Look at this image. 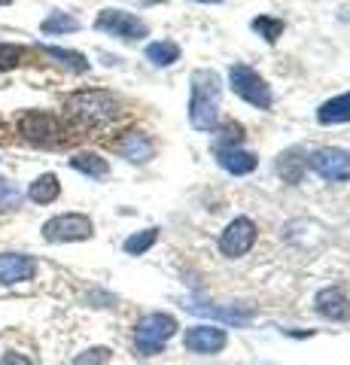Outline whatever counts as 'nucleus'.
I'll use <instances>...</instances> for the list:
<instances>
[{
	"instance_id": "1",
	"label": "nucleus",
	"mask_w": 350,
	"mask_h": 365,
	"mask_svg": "<svg viewBox=\"0 0 350 365\" xmlns=\"http://www.w3.org/2000/svg\"><path fill=\"white\" fill-rule=\"evenodd\" d=\"M220 95L222 83L213 71L192 73V98H189V122L198 131H210L220 116Z\"/></svg>"
},
{
	"instance_id": "2",
	"label": "nucleus",
	"mask_w": 350,
	"mask_h": 365,
	"mask_svg": "<svg viewBox=\"0 0 350 365\" xmlns=\"http://www.w3.org/2000/svg\"><path fill=\"white\" fill-rule=\"evenodd\" d=\"M64 110L83 125H104L119 113V101L104 88H83L64 101Z\"/></svg>"
},
{
	"instance_id": "3",
	"label": "nucleus",
	"mask_w": 350,
	"mask_h": 365,
	"mask_svg": "<svg viewBox=\"0 0 350 365\" xmlns=\"http://www.w3.org/2000/svg\"><path fill=\"white\" fill-rule=\"evenodd\" d=\"M177 332V319L168 317V314H150L143 317L138 329H134V347H138V353H143V356H155L168 341H171V335Z\"/></svg>"
},
{
	"instance_id": "4",
	"label": "nucleus",
	"mask_w": 350,
	"mask_h": 365,
	"mask_svg": "<svg viewBox=\"0 0 350 365\" xmlns=\"http://www.w3.org/2000/svg\"><path fill=\"white\" fill-rule=\"evenodd\" d=\"M229 83H232L235 95H238L241 101H247V104L259 107V110H271V104H274L268 83L253 71V67H247V64H232V67H229Z\"/></svg>"
},
{
	"instance_id": "5",
	"label": "nucleus",
	"mask_w": 350,
	"mask_h": 365,
	"mask_svg": "<svg viewBox=\"0 0 350 365\" xmlns=\"http://www.w3.org/2000/svg\"><path fill=\"white\" fill-rule=\"evenodd\" d=\"M43 237L52 244H67V241H86L92 237V220L83 213H64L55 216L43 225Z\"/></svg>"
},
{
	"instance_id": "6",
	"label": "nucleus",
	"mask_w": 350,
	"mask_h": 365,
	"mask_svg": "<svg viewBox=\"0 0 350 365\" xmlns=\"http://www.w3.org/2000/svg\"><path fill=\"white\" fill-rule=\"evenodd\" d=\"M95 28L104 34H113V37H119V40H140L150 34V28H146L138 16L125 13V9H104V13L98 16Z\"/></svg>"
},
{
	"instance_id": "7",
	"label": "nucleus",
	"mask_w": 350,
	"mask_h": 365,
	"mask_svg": "<svg viewBox=\"0 0 350 365\" xmlns=\"http://www.w3.org/2000/svg\"><path fill=\"white\" fill-rule=\"evenodd\" d=\"M253 244H256V225H253V220H247V216L229 222L225 225V232H222V237H220V250L229 259H238L244 253H250Z\"/></svg>"
},
{
	"instance_id": "8",
	"label": "nucleus",
	"mask_w": 350,
	"mask_h": 365,
	"mask_svg": "<svg viewBox=\"0 0 350 365\" xmlns=\"http://www.w3.org/2000/svg\"><path fill=\"white\" fill-rule=\"evenodd\" d=\"M311 168L317 170V174H320L323 180H332V182L350 180V153L335 150V146H326V150L314 153Z\"/></svg>"
},
{
	"instance_id": "9",
	"label": "nucleus",
	"mask_w": 350,
	"mask_h": 365,
	"mask_svg": "<svg viewBox=\"0 0 350 365\" xmlns=\"http://www.w3.org/2000/svg\"><path fill=\"white\" fill-rule=\"evenodd\" d=\"M19 131L28 137L34 143H55L61 140V125L55 116L49 113H28V116H21L19 122Z\"/></svg>"
},
{
	"instance_id": "10",
	"label": "nucleus",
	"mask_w": 350,
	"mask_h": 365,
	"mask_svg": "<svg viewBox=\"0 0 350 365\" xmlns=\"http://www.w3.org/2000/svg\"><path fill=\"white\" fill-rule=\"evenodd\" d=\"M37 262L25 253H0V283L13 287V283H25L34 277Z\"/></svg>"
},
{
	"instance_id": "11",
	"label": "nucleus",
	"mask_w": 350,
	"mask_h": 365,
	"mask_svg": "<svg viewBox=\"0 0 350 365\" xmlns=\"http://www.w3.org/2000/svg\"><path fill=\"white\" fill-rule=\"evenodd\" d=\"M183 344L192 353H220L225 347V332L220 326H195L186 332Z\"/></svg>"
},
{
	"instance_id": "12",
	"label": "nucleus",
	"mask_w": 350,
	"mask_h": 365,
	"mask_svg": "<svg viewBox=\"0 0 350 365\" xmlns=\"http://www.w3.org/2000/svg\"><path fill=\"white\" fill-rule=\"evenodd\" d=\"M116 150H119V155H122V158H128V162L143 165V162H150V158H153L155 143H153L143 131H128V134L116 143Z\"/></svg>"
},
{
	"instance_id": "13",
	"label": "nucleus",
	"mask_w": 350,
	"mask_h": 365,
	"mask_svg": "<svg viewBox=\"0 0 350 365\" xmlns=\"http://www.w3.org/2000/svg\"><path fill=\"white\" fill-rule=\"evenodd\" d=\"M314 304H317V311H320L326 319H347V317H350V302L344 299V292L338 289V287L320 289L317 299H314Z\"/></svg>"
},
{
	"instance_id": "14",
	"label": "nucleus",
	"mask_w": 350,
	"mask_h": 365,
	"mask_svg": "<svg viewBox=\"0 0 350 365\" xmlns=\"http://www.w3.org/2000/svg\"><path fill=\"white\" fill-rule=\"evenodd\" d=\"M217 158L235 177H244V174H250V170H256V158L250 153L238 150V146H217Z\"/></svg>"
},
{
	"instance_id": "15",
	"label": "nucleus",
	"mask_w": 350,
	"mask_h": 365,
	"mask_svg": "<svg viewBox=\"0 0 350 365\" xmlns=\"http://www.w3.org/2000/svg\"><path fill=\"white\" fill-rule=\"evenodd\" d=\"M317 119H320V125L350 122V91H347V95H338L332 101H326V104L317 110Z\"/></svg>"
},
{
	"instance_id": "16",
	"label": "nucleus",
	"mask_w": 350,
	"mask_h": 365,
	"mask_svg": "<svg viewBox=\"0 0 350 365\" xmlns=\"http://www.w3.org/2000/svg\"><path fill=\"white\" fill-rule=\"evenodd\" d=\"M28 195H31L34 204H52L55 198L61 195V182H58V177H55V174H43V177H37L31 182Z\"/></svg>"
},
{
	"instance_id": "17",
	"label": "nucleus",
	"mask_w": 350,
	"mask_h": 365,
	"mask_svg": "<svg viewBox=\"0 0 350 365\" xmlns=\"http://www.w3.org/2000/svg\"><path fill=\"white\" fill-rule=\"evenodd\" d=\"M71 168L73 170H80V174H88V177H95V180H101V177H107V162L101 155H95V153H76L73 158H71Z\"/></svg>"
},
{
	"instance_id": "18",
	"label": "nucleus",
	"mask_w": 350,
	"mask_h": 365,
	"mask_svg": "<svg viewBox=\"0 0 350 365\" xmlns=\"http://www.w3.org/2000/svg\"><path fill=\"white\" fill-rule=\"evenodd\" d=\"M146 58H150L155 67H171L174 61H180V46L171 43V40L150 43V46H146Z\"/></svg>"
},
{
	"instance_id": "19",
	"label": "nucleus",
	"mask_w": 350,
	"mask_h": 365,
	"mask_svg": "<svg viewBox=\"0 0 350 365\" xmlns=\"http://www.w3.org/2000/svg\"><path fill=\"white\" fill-rule=\"evenodd\" d=\"M46 49V55H52L55 61H61L67 71H73V73H86L88 71V61H86V55L80 52H71V49H61V46H43Z\"/></svg>"
},
{
	"instance_id": "20",
	"label": "nucleus",
	"mask_w": 350,
	"mask_h": 365,
	"mask_svg": "<svg viewBox=\"0 0 350 365\" xmlns=\"http://www.w3.org/2000/svg\"><path fill=\"white\" fill-rule=\"evenodd\" d=\"M155 237H159V228H146V232H140V235H131L125 241V253H131V256L146 253V250L155 244Z\"/></svg>"
},
{
	"instance_id": "21",
	"label": "nucleus",
	"mask_w": 350,
	"mask_h": 365,
	"mask_svg": "<svg viewBox=\"0 0 350 365\" xmlns=\"http://www.w3.org/2000/svg\"><path fill=\"white\" fill-rule=\"evenodd\" d=\"M43 34H71V31H76L80 28V21H76L73 16H64V13H55V16H49L46 21H43Z\"/></svg>"
},
{
	"instance_id": "22",
	"label": "nucleus",
	"mask_w": 350,
	"mask_h": 365,
	"mask_svg": "<svg viewBox=\"0 0 350 365\" xmlns=\"http://www.w3.org/2000/svg\"><path fill=\"white\" fill-rule=\"evenodd\" d=\"M192 311L195 314H207V317H222V319H229V323H250V317L253 311H220V307H201V304H192Z\"/></svg>"
},
{
	"instance_id": "23",
	"label": "nucleus",
	"mask_w": 350,
	"mask_h": 365,
	"mask_svg": "<svg viewBox=\"0 0 350 365\" xmlns=\"http://www.w3.org/2000/svg\"><path fill=\"white\" fill-rule=\"evenodd\" d=\"M299 155V150H289L287 155H280V174H284L289 182H299L302 180V168H304V162L302 158H296Z\"/></svg>"
},
{
	"instance_id": "24",
	"label": "nucleus",
	"mask_w": 350,
	"mask_h": 365,
	"mask_svg": "<svg viewBox=\"0 0 350 365\" xmlns=\"http://www.w3.org/2000/svg\"><path fill=\"white\" fill-rule=\"evenodd\" d=\"M253 31H256V34H262L268 43H274V40L280 37V31H284V21L268 19V16H259V19H253Z\"/></svg>"
},
{
	"instance_id": "25",
	"label": "nucleus",
	"mask_w": 350,
	"mask_h": 365,
	"mask_svg": "<svg viewBox=\"0 0 350 365\" xmlns=\"http://www.w3.org/2000/svg\"><path fill=\"white\" fill-rule=\"evenodd\" d=\"M110 362V350L107 347H92V350H86L80 353V356L73 359V365H107Z\"/></svg>"
},
{
	"instance_id": "26",
	"label": "nucleus",
	"mask_w": 350,
	"mask_h": 365,
	"mask_svg": "<svg viewBox=\"0 0 350 365\" xmlns=\"http://www.w3.org/2000/svg\"><path fill=\"white\" fill-rule=\"evenodd\" d=\"M19 201H21L19 189L13 186V182L0 180V210H13V207H19Z\"/></svg>"
},
{
	"instance_id": "27",
	"label": "nucleus",
	"mask_w": 350,
	"mask_h": 365,
	"mask_svg": "<svg viewBox=\"0 0 350 365\" xmlns=\"http://www.w3.org/2000/svg\"><path fill=\"white\" fill-rule=\"evenodd\" d=\"M19 46H6V43H0V67H13L19 64Z\"/></svg>"
},
{
	"instance_id": "28",
	"label": "nucleus",
	"mask_w": 350,
	"mask_h": 365,
	"mask_svg": "<svg viewBox=\"0 0 350 365\" xmlns=\"http://www.w3.org/2000/svg\"><path fill=\"white\" fill-rule=\"evenodd\" d=\"M0 365H31V359H25L21 353H6V356L0 359Z\"/></svg>"
},
{
	"instance_id": "29",
	"label": "nucleus",
	"mask_w": 350,
	"mask_h": 365,
	"mask_svg": "<svg viewBox=\"0 0 350 365\" xmlns=\"http://www.w3.org/2000/svg\"><path fill=\"white\" fill-rule=\"evenodd\" d=\"M198 4H220V0H198Z\"/></svg>"
},
{
	"instance_id": "30",
	"label": "nucleus",
	"mask_w": 350,
	"mask_h": 365,
	"mask_svg": "<svg viewBox=\"0 0 350 365\" xmlns=\"http://www.w3.org/2000/svg\"><path fill=\"white\" fill-rule=\"evenodd\" d=\"M6 4H9V0H0V6H6Z\"/></svg>"
}]
</instances>
